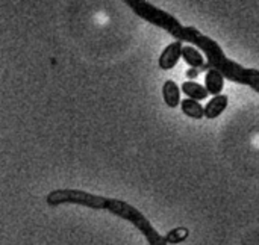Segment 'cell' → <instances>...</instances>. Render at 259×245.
Instances as JSON below:
<instances>
[{
	"mask_svg": "<svg viewBox=\"0 0 259 245\" xmlns=\"http://www.w3.org/2000/svg\"><path fill=\"white\" fill-rule=\"evenodd\" d=\"M46 202L49 206L77 205V206L96 209V210H106L124 221L131 222L134 227H137L144 235L148 245H168L165 236L158 233V230L152 226V222L146 218V215H143L137 208L123 202V200L96 195L80 189H55L49 192V195L46 197Z\"/></svg>",
	"mask_w": 259,
	"mask_h": 245,
	"instance_id": "1",
	"label": "cell"
},
{
	"mask_svg": "<svg viewBox=\"0 0 259 245\" xmlns=\"http://www.w3.org/2000/svg\"><path fill=\"white\" fill-rule=\"evenodd\" d=\"M182 91H184V94L188 96V99H192L196 102L203 100V99H206V96H209V93H208V90L205 86H202V85H199L196 82H192V80L182 83Z\"/></svg>",
	"mask_w": 259,
	"mask_h": 245,
	"instance_id": "8",
	"label": "cell"
},
{
	"mask_svg": "<svg viewBox=\"0 0 259 245\" xmlns=\"http://www.w3.org/2000/svg\"><path fill=\"white\" fill-rule=\"evenodd\" d=\"M223 86H224V76L217 71V70H209L206 73L205 77V88L208 90L209 94H212L214 97L222 96L223 91Z\"/></svg>",
	"mask_w": 259,
	"mask_h": 245,
	"instance_id": "3",
	"label": "cell"
},
{
	"mask_svg": "<svg viewBox=\"0 0 259 245\" xmlns=\"http://www.w3.org/2000/svg\"><path fill=\"white\" fill-rule=\"evenodd\" d=\"M182 112L189 117V118H194V120H202L205 117V107L196 102V100H192V99H185L182 100Z\"/></svg>",
	"mask_w": 259,
	"mask_h": 245,
	"instance_id": "7",
	"label": "cell"
},
{
	"mask_svg": "<svg viewBox=\"0 0 259 245\" xmlns=\"http://www.w3.org/2000/svg\"><path fill=\"white\" fill-rule=\"evenodd\" d=\"M162 97L167 106L178 107L181 105V90L173 80H165L162 86Z\"/></svg>",
	"mask_w": 259,
	"mask_h": 245,
	"instance_id": "4",
	"label": "cell"
},
{
	"mask_svg": "<svg viewBox=\"0 0 259 245\" xmlns=\"http://www.w3.org/2000/svg\"><path fill=\"white\" fill-rule=\"evenodd\" d=\"M227 96H217L212 100L208 102V105L205 106V117L209 120L217 118L219 115H222L224 112V109L227 107Z\"/></svg>",
	"mask_w": 259,
	"mask_h": 245,
	"instance_id": "5",
	"label": "cell"
},
{
	"mask_svg": "<svg viewBox=\"0 0 259 245\" xmlns=\"http://www.w3.org/2000/svg\"><path fill=\"white\" fill-rule=\"evenodd\" d=\"M188 236H189V230H188L186 227H176V229L170 230V232L165 235V239H167L168 244L176 245V244L184 242Z\"/></svg>",
	"mask_w": 259,
	"mask_h": 245,
	"instance_id": "9",
	"label": "cell"
},
{
	"mask_svg": "<svg viewBox=\"0 0 259 245\" xmlns=\"http://www.w3.org/2000/svg\"><path fill=\"white\" fill-rule=\"evenodd\" d=\"M182 50H184V46L181 41H175V42L168 44L164 49V52L161 53L159 61H158L161 70H171L173 67L178 64L179 58L182 56Z\"/></svg>",
	"mask_w": 259,
	"mask_h": 245,
	"instance_id": "2",
	"label": "cell"
},
{
	"mask_svg": "<svg viewBox=\"0 0 259 245\" xmlns=\"http://www.w3.org/2000/svg\"><path fill=\"white\" fill-rule=\"evenodd\" d=\"M182 58L189 65V69H199V70H202L203 67H205V64H206L203 55L197 49H194L192 46H184Z\"/></svg>",
	"mask_w": 259,
	"mask_h": 245,
	"instance_id": "6",
	"label": "cell"
},
{
	"mask_svg": "<svg viewBox=\"0 0 259 245\" xmlns=\"http://www.w3.org/2000/svg\"><path fill=\"white\" fill-rule=\"evenodd\" d=\"M200 71L202 70H199V69H189V70H186V77L189 79V80H194V79H197V76L200 74Z\"/></svg>",
	"mask_w": 259,
	"mask_h": 245,
	"instance_id": "10",
	"label": "cell"
}]
</instances>
